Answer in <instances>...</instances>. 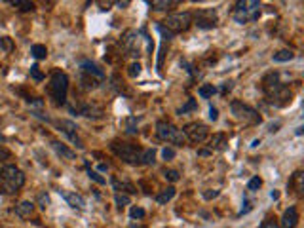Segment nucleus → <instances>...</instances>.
Segmentation results:
<instances>
[{
	"label": "nucleus",
	"instance_id": "f257e3e1",
	"mask_svg": "<svg viewBox=\"0 0 304 228\" xmlns=\"http://www.w3.org/2000/svg\"><path fill=\"white\" fill-rule=\"evenodd\" d=\"M262 90H264L266 97L270 99V103L276 105V107H283V105H287V103L291 101V91H289V88H285V86L281 84L276 72L268 74L266 78L262 80Z\"/></svg>",
	"mask_w": 304,
	"mask_h": 228
},
{
	"label": "nucleus",
	"instance_id": "f03ea898",
	"mask_svg": "<svg viewBox=\"0 0 304 228\" xmlns=\"http://www.w3.org/2000/svg\"><path fill=\"white\" fill-rule=\"evenodd\" d=\"M25 184V173L15 166H4L0 171V194L17 192Z\"/></svg>",
	"mask_w": 304,
	"mask_h": 228
},
{
	"label": "nucleus",
	"instance_id": "7ed1b4c3",
	"mask_svg": "<svg viewBox=\"0 0 304 228\" xmlns=\"http://www.w3.org/2000/svg\"><path fill=\"white\" fill-rule=\"evenodd\" d=\"M110 150L120 158L122 162L130 164V166H143V148H139L137 144L112 141L110 143Z\"/></svg>",
	"mask_w": 304,
	"mask_h": 228
},
{
	"label": "nucleus",
	"instance_id": "20e7f679",
	"mask_svg": "<svg viewBox=\"0 0 304 228\" xmlns=\"http://www.w3.org/2000/svg\"><path fill=\"white\" fill-rule=\"evenodd\" d=\"M67 91H69V76L61 71H53L48 84V93L53 99V103L63 105L67 101Z\"/></svg>",
	"mask_w": 304,
	"mask_h": 228
},
{
	"label": "nucleus",
	"instance_id": "39448f33",
	"mask_svg": "<svg viewBox=\"0 0 304 228\" xmlns=\"http://www.w3.org/2000/svg\"><path fill=\"white\" fill-rule=\"evenodd\" d=\"M261 15V2L255 0H240L236 4L234 10V19L236 23H249V21H257Z\"/></svg>",
	"mask_w": 304,
	"mask_h": 228
},
{
	"label": "nucleus",
	"instance_id": "423d86ee",
	"mask_svg": "<svg viewBox=\"0 0 304 228\" xmlns=\"http://www.w3.org/2000/svg\"><path fill=\"white\" fill-rule=\"evenodd\" d=\"M156 135H158L162 141H166V143H173V144L186 143V137H184L182 130H179L177 126H173L170 122L160 120L158 124H156Z\"/></svg>",
	"mask_w": 304,
	"mask_h": 228
},
{
	"label": "nucleus",
	"instance_id": "0eeeda50",
	"mask_svg": "<svg viewBox=\"0 0 304 228\" xmlns=\"http://www.w3.org/2000/svg\"><path fill=\"white\" fill-rule=\"evenodd\" d=\"M230 112L232 116L238 122H243V124H261V114L257 112L255 108H251L249 105H245L242 101H232L230 103Z\"/></svg>",
	"mask_w": 304,
	"mask_h": 228
},
{
	"label": "nucleus",
	"instance_id": "6e6552de",
	"mask_svg": "<svg viewBox=\"0 0 304 228\" xmlns=\"http://www.w3.org/2000/svg\"><path fill=\"white\" fill-rule=\"evenodd\" d=\"M190 25H192V13L179 12V13H171V15H168L166 21L162 23V27H164L166 31H170L171 35H177V33H184Z\"/></svg>",
	"mask_w": 304,
	"mask_h": 228
},
{
	"label": "nucleus",
	"instance_id": "1a4fd4ad",
	"mask_svg": "<svg viewBox=\"0 0 304 228\" xmlns=\"http://www.w3.org/2000/svg\"><path fill=\"white\" fill-rule=\"evenodd\" d=\"M184 137L190 141V143H204L207 137H209V130H207L206 124H200V122H190L182 128Z\"/></svg>",
	"mask_w": 304,
	"mask_h": 228
},
{
	"label": "nucleus",
	"instance_id": "9d476101",
	"mask_svg": "<svg viewBox=\"0 0 304 228\" xmlns=\"http://www.w3.org/2000/svg\"><path fill=\"white\" fill-rule=\"evenodd\" d=\"M194 19H196V25L200 29H213L217 25V12L213 8H209V10H198L194 13Z\"/></svg>",
	"mask_w": 304,
	"mask_h": 228
},
{
	"label": "nucleus",
	"instance_id": "9b49d317",
	"mask_svg": "<svg viewBox=\"0 0 304 228\" xmlns=\"http://www.w3.org/2000/svg\"><path fill=\"white\" fill-rule=\"evenodd\" d=\"M80 69H82V74L93 78V80L99 82V84L105 80V72H103V69L99 67L97 63H93V61H89V59L82 61V63H80Z\"/></svg>",
	"mask_w": 304,
	"mask_h": 228
},
{
	"label": "nucleus",
	"instance_id": "f8f14e48",
	"mask_svg": "<svg viewBox=\"0 0 304 228\" xmlns=\"http://www.w3.org/2000/svg\"><path fill=\"white\" fill-rule=\"evenodd\" d=\"M57 126L61 128V132L65 133L71 141H73L74 144H76V148H84V143H82V139L78 137V133H76V124L74 122H71V120H61V122H57Z\"/></svg>",
	"mask_w": 304,
	"mask_h": 228
},
{
	"label": "nucleus",
	"instance_id": "ddd939ff",
	"mask_svg": "<svg viewBox=\"0 0 304 228\" xmlns=\"http://www.w3.org/2000/svg\"><path fill=\"white\" fill-rule=\"evenodd\" d=\"M124 48L128 51H131V55L139 57L141 55V48H139V35L135 31H128L124 35Z\"/></svg>",
	"mask_w": 304,
	"mask_h": 228
},
{
	"label": "nucleus",
	"instance_id": "4468645a",
	"mask_svg": "<svg viewBox=\"0 0 304 228\" xmlns=\"http://www.w3.org/2000/svg\"><path fill=\"white\" fill-rule=\"evenodd\" d=\"M299 225V211H297V207L291 205L289 209H285V213L281 215V221L278 227L280 228H297Z\"/></svg>",
	"mask_w": 304,
	"mask_h": 228
},
{
	"label": "nucleus",
	"instance_id": "2eb2a0df",
	"mask_svg": "<svg viewBox=\"0 0 304 228\" xmlns=\"http://www.w3.org/2000/svg\"><path fill=\"white\" fill-rule=\"evenodd\" d=\"M59 194L65 198V202L71 205V207H74V209H84L86 207V200L80 194L71 192V190H59Z\"/></svg>",
	"mask_w": 304,
	"mask_h": 228
},
{
	"label": "nucleus",
	"instance_id": "dca6fc26",
	"mask_svg": "<svg viewBox=\"0 0 304 228\" xmlns=\"http://www.w3.org/2000/svg\"><path fill=\"white\" fill-rule=\"evenodd\" d=\"M51 148H53L61 158H65V160H76V152L71 150L67 144L59 143V141H51Z\"/></svg>",
	"mask_w": 304,
	"mask_h": 228
},
{
	"label": "nucleus",
	"instance_id": "f3484780",
	"mask_svg": "<svg viewBox=\"0 0 304 228\" xmlns=\"http://www.w3.org/2000/svg\"><path fill=\"white\" fill-rule=\"evenodd\" d=\"M35 211V204L33 202H21V204L15 205V215L21 217V219H29Z\"/></svg>",
	"mask_w": 304,
	"mask_h": 228
},
{
	"label": "nucleus",
	"instance_id": "a211bd4d",
	"mask_svg": "<svg viewBox=\"0 0 304 228\" xmlns=\"http://www.w3.org/2000/svg\"><path fill=\"white\" fill-rule=\"evenodd\" d=\"M289 186L295 188V192L299 194V196H303V192H304V173L303 171H297V173L293 175L291 181H289Z\"/></svg>",
	"mask_w": 304,
	"mask_h": 228
},
{
	"label": "nucleus",
	"instance_id": "6ab92c4d",
	"mask_svg": "<svg viewBox=\"0 0 304 228\" xmlns=\"http://www.w3.org/2000/svg\"><path fill=\"white\" fill-rule=\"evenodd\" d=\"M112 186H114V190H118V192H130V194H135L137 192V186L131 184V182H128V181H118V179H112Z\"/></svg>",
	"mask_w": 304,
	"mask_h": 228
},
{
	"label": "nucleus",
	"instance_id": "aec40b11",
	"mask_svg": "<svg viewBox=\"0 0 304 228\" xmlns=\"http://www.w3.org/2000/svg\"><path fill=\"white\" fill-rule=\"evenodd\" d=\"M80 112L87 118H101L103 116V108L97 107V105H84L80 108Z\"/></svg>",
	"mask_w": 304,
	"mask_h": 228
},
{
	"label": "nucleus",
	"instance_id": "412c9836",
	"mask_svg": "<svg viewBox=\"0 0 304 228\" xmlns=\"http://www.w3.org/2000/svg\"><path fill=\"white\" fill-rule=\"evenodd\" d=\"M148 4H150V8L156 10V12H166V10H171L177 2H173V0H152V2H148Z\"/></svg>",
	"mask_w": 304,
	"mask_h": 228
},
{
	"label": "nucleus",
	"instance_id": "4be33fe9",
	"mask_svg": "<svg viewBox=\"0 0 304 228\" xmlns=\"http://www.w3.org/2000/svg\"><path fill=\"white\" fill-rule=\"evenodd\" d=\"M173 196H175V188H173V186H168V188H164V190L156 196V202H158V204H168V202L173 200Z\"/></svg>",
	"mask_w": 304,
	"mask_h": 228
},
{
	"label": "nucleus",
	"instance_id": "5701e85b",
	"mask_svg": "<svg viewBox=\"0 0 304 228\" xmlns=\"http://www.w3.org/2000/svg\"><path fill=\"white\" fill-rule=\"evenodd\" d=\"M293 57H295V53H293L291 49H281V51H278V53L272 55L274 63H287V61H291Z\"/></svg>",
	"mask_w": 304,
	"mask_h": 228
},
{
	"label": "nucleus",
	"instance_id": "b1692460",
	"mask_svg": "<svg viewBox=\"0 0 304 228\" xmlns=\"http://www.w3.org/2000/svg\"><path fill=\"white\" fill-rule=\"evenodd\" d=\"M224 144H226V135H224V133H217V135H213V139H211V143H209V148H211V150H213V148L222 150Z\"/></svg>",
	"mask_w": 304,
	"mask_h": 228
},
{
	"label": "nucleus",
	"instance_id": "393cba45",
	"mask_svg": "<svg viewBox=\"0 0 304 228\" xmlns=\"http://www.w3.org/2000/svg\"><path fill=\"white\" fill-rule=\"evenodd\" d=\"M10 4H13L21 12H33L35 10V2H29V0H12Z\"/></svg>",
	"mask_w": 304,
	"mask_h": 228
},
{
	"label": "nucleus",
	"instance_id": "a878e982",
	"mask_svg": "<svg viewBox=\"0 0 304 228\" xmlns=\"http://www.w3.org/2000/svg\"><path fill=\"white\" fill-rule=\"evenodd\" d=\"M215 93H217V88L213 84H206L198 90V95L202 97V99H209V97H213Z\"/></svg>",
	"mask_w": 304,
	"mask_h": 228
},
{
	"label": "nucleus",
	"instance_id": "bb28decb",
	"mask_svg": "<svg viewBox=\"0 0 304 228\" xmlns=\"http://www.w3.org/2000/svg\"><path fill=\"white\" fill-rule=\"evenodd\" d=\"M31 55H33L35 59H44V57L48 55V49H46V46H42V44H35V46L31 48Z\"/></svg>",
	"mask_w": 304,
	"mask_h": 228
},
{
	"label": "nucleus",
	"instance_id": "cd10ccee",
	"mask_svg": "<svg viewBox=\"0 0 304 228\" xmlns=\"http://www.w3.org/2000/svg\"><path fill=\"white\" fill-rule=\"evenodd\" d=\"M156 162V150L154 148H146L143 150V166H150Z\"/></svg>",
	"mask_w": 304,
	"mask_h": 228
},
{
	"label": "nucleus",
	"instance_id": "c85d7f7f",
	"mask_svg": "<svg viewBox=\"0 0 304 228\" xmlns=\"http://www.w3.org/2000/svg\"><path fill=\"white\" fill-rule=\"evenodd\" d=\"M196 108H198V103H196L194 99H188V101L177 110V114H181L182 116V114H186V112H190V110H196Z\"/></svg>",
	"mask_w": 304,
	"mask_h": 228
},
{
	"label": "nucleus",
	"instance_id": "c756f323",
	"mask_svg": "<svg viewBox=\"0 0 304 228\" xmlns=\"http://www.w3.org/2000/svg\"><path fill=\"white\" fill-rule=\"evenodd\" d=\"M164 177L170 181V182H177V181L181 179V175H179L177 169H164Z\"/></svg>",
	"mask_w": 304,
	"mask_h": 228
},
{
	"label": "nucleus",
	"instance_id": "7c9ffc66",
	"mask_svg": "<svg viewBox=\"0 0 304 228\" xmlns=\"http://www.w3.org/2000/svg\"><path fill=\"white\" fill-rule=\"evenodd\" d=\"M114 202H116V205H118V207H124V205H130V202H131V200H130V196H128V194H120V192H116V196H114Z\"/></svg>",
	"mask_w": 304,
	"mask_h": 228
},
{
	"label": "nucleus",
	"instance_id": "2f4dec72",
	"mask_svg": "<svg viewBox=\"0 0 304 228\" xmlns=\"http://www.w3.org/2000/svg\"><path fill=\"white\" fill-rule=\"evenodd\" d=\"M0 48L4 49V51H12V49H13L12 38H8V36H2V38H0Z\"/></svg>",
	"mask_w": 304,
	"mask_h": 228
},
{
	"label": "nucleus",
	"instance_id": "473e14b6",
	"mask_svg": "<svg viewBox=\"0 0 304 228\" xmlns=\"http://www.w3.org/2000/svg\"><path fill=\"white\" fill-rule=\"evenodd\" d=\"M87 177H89L91 181H95L97 184H105V182H107V181H105V177H101L97 171H91L89 168H87Z\"/></svg>",
	"mask_w": 304,
	"mask_h": 228
},
{
	"label": "nucleus",
	"instance_id": "72a5a7b5",
	"mask_svg": "<svg viewBox=\"0 0 304 228\" xmlns=\"http://www.w3.org/2000/svg\"><path fill=\"white\" fill-rule=\"evenodd\" d=\"M31 76H33L37 82H42V80H44V74L40 72V67H38V65H33V67H31Z\"/></svg>",
	"mask_w": 304,
	"mask_h": 228
},
{
	"label": "nucleus",
	"instance_id": "f704fd0d",
	"mask_svg": "<svg viewBox=\"0 0 304 228\" xmlns=\"http://www.w3.org/2000/svg\"><path fill=\"white\" fill-rule=\"evenodd\" d=\"M261 184H262V181H261V177H253V179L249 181V184H247V188L255 192V190H259V188H261Z\"/></svg>",
	"mask_w": 304,
	"mask_h": 228
},
{
	"label": "nucleus",
	"instance_id": "c9c22d12",
	"mask_svg": "<svg viewBox=\"0 0 304 228\" xmlns=\"http://www.w3.org/2000/svg\"><path fill=\"white\" fill-rule=\"evenodd\" d=\"M48 204H49V196L46 192H40L38 194V205L42 207V209H46L48 207Z\"/></svg>",
	"mask_w": 304,
	"mask_h": 228
},
{
	"label": "nucleus",
	"instance_id": "e433bc0d",
	"mask_svg": "<svg viewBox=\"0 0 304 228\" xmlns=\"http://www.w3.org/2000/svg\"><path fill=\"white\" fill-rule=\"evenodd\" d=\"M130 217H131V219H143V217H145V209H143V207H131Z\"/></svg>",
	"mask_w": 304,
	"mask_h": 228
},
{
	"label": "nucleus",
	"instance_id": "4c0bfd02",
	"mask_svg": "<svg viewBox=\"0 0 304 228\" xmlns=\"http://www.w3.org/2000/svg\"><path fill=\"white\" fill-rule=\"evenodd\" d=\"M130 76H131V78H135V76H139V74H141V65H139V63H131V65H130Z\"/></svg>",
	"mask_w": 304,
	"mask_h": 228
},
{
	"label": "nucleus",
	"instance_id": "58836bf2",
	"mask_svg": "<svg viewBox=\"0 0 304 228\" xmlns=\"http://www.w3.org/2000/svg\"><path fill=\"white\" fill-rule=\"evenodd\" d=\"M162 156H164V160H173V158H175V148L166 146V148L162 150Z\"/></svg>",
	"mask_w": 304,
	"mask_h": 228
},
{
	"label": "nucleus",
	"instance_id": "ea45409f",
	"mask_svg": "<svg viewBox=\"0 0 304 228\" xmlns=\"http://www.w3.org/2000/svg\"><path fill=\"white\" fill-rule=\"evenodd\" d=\"M261 228H280V227H278V223H276L274 219H264L262 225H261Z\"/></svg>",
	"mask_w": 304,
	"mask_h": 228
},
{
	"label": "nucleus",
	"instance_id": "a19ab883",
	"mask_svg": "<svg viewBox=\"0 0 304 228\" xmlns=\"http://www.w3.org/2000/svg\"><path fill=\"white\" fill-rule=\"evenodd\" d=\"M10 158H12V152H10L8 148L0 146V162H4V160H10Z\"/></svg>",
	"mask_w": 304,
	"mask_h": 228
},
{
	"label": "nucleus",
	"instance_id": "79ce46f5",
	"mask_svg": "<svg viewBox=\"0 0 304 228\" xmlns=\"http://www.w3.org/2000/svg\"><path fill=\"white\" fill-rule=\"evenodd\" d=\"M209 118H211V120H213V122H215V120H217V118H219V110H217V108L213 107V105L209 107Z\"/></svg>",
	"mask_w": 304,
	"mask_h": 228
},
{
	"label": "nucleus",
	"instance_id": "37998d69",
	"mask_svg": "<svg viewBox=\"0 0 304 228\" xmlns=\"http://www.w3.org/2000/svg\"><path fill=\"white\" fill-rule=\"evenodd\" d=\"M133 124H135V118H128V133H137Z\"/></svg>",
	"mask_w": 304,
	"mask_h": 228
},
{
	"label": "nucleus",
	"instance_id": "c03bdc74",
	"mask_svg": "<svg viewBox=\"0 0 304 228\" xmlns=\"http://www.w3.org/2000/svg\"><path fill=\"white\" fill-rule=\"evenodd\" d=\"M158 31L162 33V35H164V38H166V40H171V38H173V35H171L170 31H166V29H164L162 25H158Z\"/></svg>",
	"mask_w": 304,
	"mask_h": 228
},
{
	"label": "nucleus",
	"instance_id": "a18cd8bd",
	"mask_svg": "<svg viewBox=\"0 0 304 228\" xmlns=\"http://www.w3.org/2000/svg\"><path fill=\"white\" fill-rule=\"evenodd\" d=\"M217 196H219V190H207V192H204V198H206V200L217 198Z\"/></svg>",
	"mask_w": 304,
	"mask_h": 228
},
{
	"label": "nucleus",
	"instance_id": "49530a36",
	"mask_svg": "<svg viewBox=\"0 0 304 228\" xmlns=\"http://www.w3.org/2000/svg\"><path fill=\"white\" fill-rule=\"evenodd\" d=\"M243 205H245V207H242V211H240L238 215H243V213H247V211H251V204H249L247 200H243Z\"/></svg>",
	"mask_w": 304,
	"mask_h": 228
},
{
	"label": "nucleus",
	"instance_id": "de8ad7c7",
	"mask_svg": "<svg viewBox=\"0 0 304 228\" xmlns=\"http://www.w3.org/2000/svg\"><path fill=\"white\" fill-rule=\"evenodd\" d=\"M232 90V82H224V86H222V93H226V91H230Z\"/></svg>",
	"mask_w": 304,
	"mask_h": 228
},
{
	"label": "nucleus",
	"instance_id": "09e8293b",
	"mask_svg": "<svg viewBox=\"0 0 304 228\" xmlns=\"http://www.w3.org/2000/svg\"><path fill=\"white\" fill-rule=\"evenodd\" d=\"M270 196H272V200H278V198H280V192H278V190H272Z\"/></svg>",
	"mask_w": 304,
	"mask_h": 228
},
{
	"label": "nucleus",
	"instance_id": "8fccbe9b",
	"mask_svg": "<svg viewBox=\"0 0 304 228\" xmlns=\"http://www.w3.org/2000/svg\"><path fill=\"white\" fill-rule=\"evenodd\" d=\"M107 169H109L107 164H101V166H99V171H107Z\"/></svg>",
	"mask_w": 304,
	"mask_h": 228
},
{
	"label": "nucleus",
	"instance_id": "3c124183",
	"mask_svg": "<svg viewBox=\"0 0 304 228\" xmlns=\"http://www.w3.org/2000/svg\"><path fill=\"white\" fill-rule=\"evenodd\" d=\"M128 4H130V2H118V4H116V6H118V8H126V6H128Z\"/></svg>",
	"mask_w": 304,
	"mask_h": 228
},
{
	"label": "nucleus",
	"instance_id": "603ef678",
	"mask_svg": "<svg viewBox=\"0 0 304 228\" xmlns=\"http://www.w3.org/2000/svg\"><path fill=\"white\" fill-rule=\"evenodd\" d=\"M198 154H200V156H207V154H209V150H200Z\"/></svg>",
	"mask_w": 304,
	"mask_h": 228
},
{
	"label": "nucleus",
	"instance_id": "864d4df0",
	"mask_svg": "<svg viewBox=\"0 0 304 228\" xmlns=\"http://www.w3.org/2000/svg\"><path fill=\"white\" fill-rule=\"evenodd\" d=\"M259 144H261V141H259V139H255V141H253V144H251V146L255 148V146H259Z\"/></svg>",
	"mask_w": 304,
	"mask_h": 228
},
{
	"label": "nucleus",
	"instance_id": "5fc2aeb1",
	"mask_svg": "<svg viewBox=\"0 0 304 228\" xmlns=\"http://www.w3.org/2000/svg\"><path fill=\"white\" fill-rule=\"evenodd\" d=\"M131 228H135V227H131ZM139 228H143V227H139Z\"/></svg>",
	"mask_w": 304,
	"mask_h": 228
}]
</instances>
